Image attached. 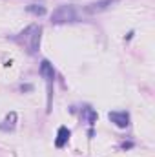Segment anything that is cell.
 <instances>
[{"label":"cell","mask_w":155,"mask_h":157,"mask_svg":"<svg viewBox=\"0 0 155 157\" xmlns=\"http://www.w3.org/2000/svg\"><path fill=\"white\" fill-rule=\"evenodd\" d=\"M108 119L115 126H119V128H128L130 126V115L126 112H110L108 113Z\"/></svg>","instance_id":"3"},{"label":"cell","mask_w":155,"mask_h":157,"mask_svg":"<svg viewBox=\"0 0 155 157\" xmlns=\"http://www.w3.org/2000/svg\"><path fill=\"white\" fill-rule=\"evenodd\" d=\"M70 135H71V133H70V130H68L66 126H60V128H59V133H57L55 146H57V148H62V146L70 141Z\"/></svg>","instance_id":"5"},{"label":"cell","mask_w":155,"mask_h":157,"mask_svg":"<svg viewBox=\"0 0 155 157\" xmlns=\"http://www.w3.org/2000/svg\"><path fill=\"white\" fill-rule=\"evenodd\" d=\"M40 73L46 77L47 82H53V78H55V70H53V66H51L47 60H44V62L40 64Z\"/></svg>","instance_id":"6"},{"label":"cell","mask_w":155,"mask_h":157,"mask_svg":"<svg viewBox=\"0 0 155 157\" xmlns=\"http://www.w3.org/2000/svg\"><path fill=\"white\" fill-rule=\"evenodd\" d=\"M53 24H64V22H77L78 20V13L73 6H60L53 17H51Z\"/></svg>","instance_id":"2"},{"label":"cell","mask_w":155,"mask_h":157,"mask_svg":"<svg viewBox=\"0 0 155 157\" xmlns=\"http://www.w3.org/2000/svg\"><path fill=\"white\" fill-rule=\"evenodd\" d=\"M113 2H117V0H100V2H93V4H89V6L84 7V13H89V15H93V13H100V11L108 9Z\"/></svg>","instance_id":"4"},{"label":"cell","mask_w":155,"mask_h":157,"mask_svg":"<svg viewBox=\"0 0 155 157\" xmlns=\"http://www.w3.org/2000/svg\"><path fill=\"white\" fill-rule=\"evenodd\" d=\"M40 33H42L40 26H29L28 29H24L20 35H17L13 40L18 42L20 46H24L29 53H35L40 46Z\"/></svg>","instance_id":"1"},{"label":"cell","mask_w":155,"mask_h":157,"mask_svg":"<svg viewBox=\"0 0 155 157\" xmlns=\"http://www.w3.org/2000/svg\"><path fill=\"white\" fill-rule=\"evenodd\" d=\"M15 122H17V113H15V112H11V113L6 117V121L0 124V130H4V132L13 130V128H15Z\"/></svg>","instance_id":"7"},{"label":"cell","mask_w":155,"mask_h":157,"mask_svg":"<svg viewBox=\"0 0 155 157\" xmlns=\"http://www.w3.org/2000/svg\"><path fill=\"white\" fill-rule=\"evenodd\" d=\"M82 117L86 119L89 124H95V121H97V113H95L91 108H88V106H86V108H82Z\"/></svg>","instance_id":"8"},{"label":"cell","mask_w":155,"mask_h":157,"mask_svg":"<svg viewBox=\"0 0 155 157\" xmlns=\"http://www.w3.org/2000/svg\"><path fill=\"white\" fill-rule=\"evenodd\" d=\"M28 11L33 13V15H44V13H46V7H44V6H37V4H33V6H28Z\"/></svg>","instance_id":"9"}]
</instances>
